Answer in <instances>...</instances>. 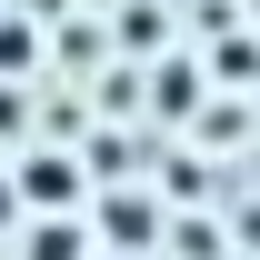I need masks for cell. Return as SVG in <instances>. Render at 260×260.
<instances>
[]
</instances>
